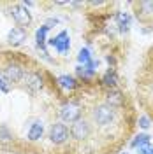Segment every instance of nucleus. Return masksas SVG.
<instances>
[{
  "label": "nucleus",
  "instance_id": "obj_9",
  "mask_svg": "<svg viewBox=\"0 0 153 154\" xmlns=\"http://www.w3.org/2000/svg\"><path fill=\"white\" fill-rule=\"evenodd\" d=\"M4 77L7 79V82H18L19 79L23 77V70L18 65H9L4 70Z\"/></svg>",
  "mask_w": 153,
  "mask_h": 154
},
{
  "label": "nucleus",
  "instance_id": "obj_8",
  "mask_svg": "<svg viewBox=\"0 0 153 154\" xmlns=\"http://www.w3.org/2000/svg\"><path fill=\"white\" fill-rule=\"evenodd\" d=\"M25 38H27V33H25V28H21V26H14L7 35V40H9L11 46H19Z\"/></svg>",
  "mask_w": 153,
  "mask_h": 154
},
{
  "label": "nucleus",
  "instance_id": "obj_20",
  "mask_svg": "<svg viewBox=\"0 0 153 154\" xmlns=\"http://www.w3.org/2000/svg\"><path fill=\"white\" fill-rule=\"evenodd\" d=\"M139 154H153V145H150V144L141 145L139 147Z\"/></svg>",
  "mask_w": 153,
  "mask_h": 154
},
{
  "label": "nucleus",
  "instance_id": "obj_13",
  "mask_svg": "<svg viewBox=\"0 0 153 154\" xmlns=\"http://www.w3.org/2000/svg\"><path fill=\"white\" fill-rule=\"evenodd\" d=\"M58 84L63 88V89H74L76 88V81L69 75H60L58 77Z\"/></svg>",
  "mask_w": 153,
  "mask_h": 154
},
{
  "label": "nucleus",
  "instance_id": "obj_12",
  "mask_svg": "<svg viewBox=\"0 0 153 154\" xmlns=\"http://www.w3.org/2000/svg\"><path fill=\"white\" fill-rule=\"evenodd\" d=\"M42 131H44V126H42V123H39V121H35L34 125H32V128L28 130V138L34 142V140H39L41 137H42Z\"/></svg>",
  "mask_w": 153,
  "mask_h": 154
},
{
  "label": "nucleus",
  "instance_id": "obj_21",
  "mask_svg": "<svg viewBox=\"0 0 153 154\" xmlns=\"http://www.w3.org/2000/svg\"><path fill=\"white\" fill-rule=\"evenodd\" d=\"M0 140H2V142H7V140H11V133L5 130V128H2V130H0Z\"/></svg>",
  "mask_w": 153,
  "mask_h": 154
},
{
  "label": "nucleus",
  "instance_id": "obj_4",
  "mask_svg": "<svg viewBox=\"0 0 153 154\" xmlns=\"http://www.w3.org/2000/svg\"><path fill=\"white\" fill-rule=\"evenodd\" d=\"M79 114H81V110H79V107L76 103H65L62 107V110H60V116H62V119L65 123H76V121H79Z\"/></svg>",
  "mask_w": 153,
  "mask_h": 154
},
{
  "label": "nucleus",
  "instance_id": "obj_5",
  "mask_svg": "<svg viewBox=\"0 0 153 154\" xmlns=\"http://www.w3.org/2000/svg\"><path fill=\"white\" fill-rule=\"evenodd\" d=\"M25 84H27V88H28L32 93H37V91H41L42 89V77L39 75V74H35V72H28L27 75H25Z\"/></svg>",
  "mask_w": 153,
  "mask_h": 154
},
{
  "label": "nucleus",
  "instance_id": "obj_14",
  "mask_svg": "<svg viewBox=\"0 0 153 154\" xmlns=\"http://www.w3.org/2000/svg\"><path fill=\"white\" fill-rule=\"evenodd\" d=\"M118 23H120V30L127 32L130 26V16L127 12H118Z\"/></svg>",
  "mask_w": 153,
  "mask_h": 154
},
{
  "label": "nucleus",
  "instance_id": "obj_19",
  "mask_svg": "<svg viewBox=\"0 0 153 154\" xmlns=\"http://www.w3.org/2000/svg\"><path fill=\"white\" fill-rule=\"evenodd\" d=\"M141 7H143L144 14H150L153 12V2H141Z\"/></svg>",
  "mask_w": 153,
  "mask_h": 154
},
{
  "label": "nucleus",
  "instance_id": "obj_24",
  "mask_svg": "<svg viewBox=\"0 0 153 154\" xmlns=\"http://www.w3.org/2000/svg\"><path fill=\"white\" fill-rule=\"evenodd\" d=\"M120 154H129V152H120Z\"/></svg>",
  "mask_w": 153,
  "mask_h": 154
},
{
  "label": "nucleus",
  "instance_id": "obj_15",
  "mask_svg": "<svg viewBox=\"0 0 153 154\" xmlns=\"http://www.w3.org/2000/svg\"><path fill=\"white\" fill-rule=\"evenodd\" d=\"M77 60H79V61H81L85 67H86V65H90V63H92L90 51H88V49H81V51H79V54H77Z\"/></svg>",
  "mask_w": 153,
  "mask_h": 154
},
{
  "label": "nucleus",
  "instance_id": "obj_16",
  "mask_svg": "<svg viewBox=\"0 0 153 154\" xmlns=\"http://www.w3.org/2000/svg\"><path fill=\"white\" fill-rule=\"evenodd\" d=\"M102 82H104L106 86H116V82H118V79H116V75H115V72H111V70H109V72H107V74H106L104 75V79H102Z\"/></svg>",
  "mask_w": 153,
  "mask_h": 154
},
{
  "label": "nucleus",
  "instance_id": "obj_7",
  "mask_svg": "<svg viewBox=\"0 0 153 154\" xmlns=\"http://www.w3.org/2000/svg\"><path fill=\"white\" fill-rule=\"evenodd\" d=\"M49 44H53V46H55L58 51H60V53H67L69 48H70V42H69L67 32H62V33H58L55 38H51V40H49Z\"/></svg>",
  "mask_w": 153,
  "mask_h": 154
},
{
  "label": "nucleus",
  "instance_id": "obj_6",
  "mask_svg": "<svg viewBox=\"0 0 153 154\" xmlns=\"http://www.w3.org/2000/svg\"><path fill=\"white\" fill-rule=\"evenodd\" d=\"M70 135L74 137V138H77V140H83V138H86L88 135H90V126H88V123L86 121H76L74 125H72V130H70Z\"/></svg>",
  "mask_w": 153,
  "mask_h": 154
},
{
  "label": "nucleus",
  "instance_id": "obj_22",
  "mask_svg": "<svg viewBox=\"0 0 153 154\" xmlns=\"http://www.w3.org/2000/svg\"><path fill=\"white\" fill-rule=\"evenodd\" d=\"M139 126L144 128V130H146V128H150V119H148L146 116H141V117H139Z\"/></svg>",
  "mask_w": 153,
  "mask_h": 154
},
{
  "label": "nucleus",
  "instance_id": "obj_23",
  "mask_svg": "<svg viewBox=\"0 0 153 154\" xmlns=\"http://www.w3.org/2000/svg\"><path fill=\"white\" fill-rule=\"evenodd\" d=\"M57 23H58L57 19H48V25H57Z\"/></svg>",
  "mask_w": 153,
  "mask_h": 154
},
{
  "label": "nucleus",
  "instance_id": "obj_3",
  "mask_svg": "<svg viewBox=\"0 0 153 154\" xmlns=\"http://www.w3.org/2000/svg\"><path fill=\"white\" fill-rule=\"evenodd\" d=\"M67 137H69V130H67L65 125L55 123V125L51 126V130H49V138H51L53 144H63V142L67 140Z\"/></svg>",
  "mask_w": 153,
  "mask_h": 154
},
{
  "label": "nucleus",
  "instance_id": "obj_2",
  "mask_svg": "<svg viewBox=\"0 0 153 154\" xmlns=\"http://www.w3.org/2000/svg\"><path fill=\"white\" fill-rule=\"evenodd\" d=\"M11 14H12L14 21L18 23L21 28H23V26H28L30 23H32V16H30L28 9H27L25 5H14V7L11 9Z\"/></svg>",
  "mask_w": 153,
  "mask_h": 154
},
{
  "label": "nucleus",
  "instance_id": "obj_11",
  "mask_svg": "<svg viewBox=\"0 0 153 154\" xmlns=\"http://www.w3.org/2000/svg\"><path fill=\"white\" fill-rule=\"evenodd\" d=\"M49 30L48 25H44V26H41L37 30V33H35V37H37V46L39 49H42V54L48 58V53H46V32Z\"/></svg>",
  "mask_w": 153,
  "mask_h": 154
},
{
  "label": "nucleus",
  "instance_id": "obj_10",
  "mask_svg": "<svg viewBox=\"0 0 153 154\" xmlns=\"http://www.w3.org/2000/svg\"><path fill=\"white\" fill-rule=\"evenodd\" d=\"M106 98H107L109 107L123 105V96H122V93H120L118 89H109V91H107V95H106Z\"/></svg>",
  "mask_w": 153,
  "mask_h": 154
},
{
  "label": "nucleus",
  "instance_id": "obj_17",
  "mask_svg": "<svg viewBox=\"0 0 153 154\" xmlns=\"http://www.w3.org/2000/svg\"><path fill=\"white\" fill-rule=\"evenodd\" d=\"M150 144V137L148 135H137L135 137V140H132V147H141V145H146Z\"/></svg>",
  "mask_w": 153,
  "mask_h": 154
},
{
  "label": "nucleus",
  "instance_id": "obj_18",
  "mask_svg": "<svg viewBox=\"0 0 153 154\" xmlns=\"http://www.w3.org/2000/svg\"><path fill=\"white\" fill-rule=\"evenodd\" d=\"M0 91H4V93L9 91V82H7V79L4 77V74H0Z\"/></svg>",
  "mask_w": 153,
  "mask_h": 154
},
{
  "label": "nucleus",
  "instance_id": "obj_1",
  "mask_svg": "<svg viewBox=\"0 0 153 154\" xmlns=\"http://www.w3.org/2000/svg\"><path fill=\"white\" fill-rule=\"evenodd\" d=\"M93 117H95V121L99 125H109L113 119H115V110H113V107L109 105H99L93 110Z\"/></svg>",
  "mask_w": 153,
  "mask_h": 154
}]
</instances>
